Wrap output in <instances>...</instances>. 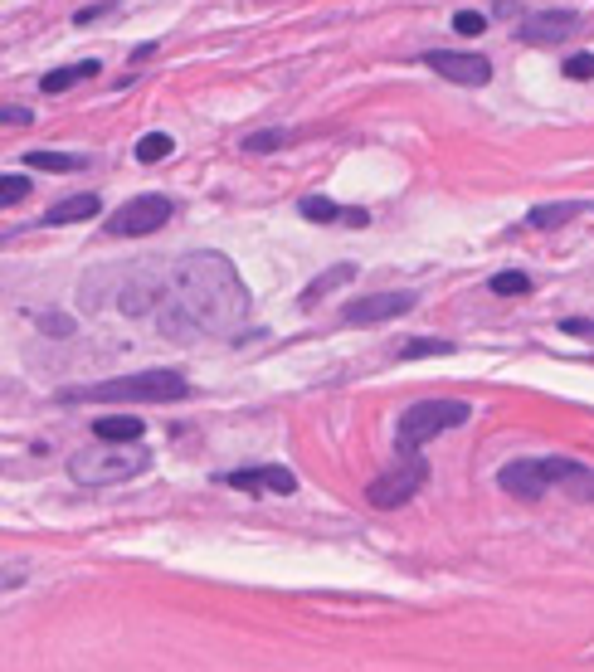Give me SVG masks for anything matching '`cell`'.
I'll return each mask as SVG.
<instances>
[{"instance_id":"cell-17","label":"cell","mask_w":594,"mask_h":672,"mask_svg":"<svg viewBox=\"0 0 594 672\" xmlns=\"http://www.w3.org/2000/svg\"><path fill=\"white\" fill-rule=\"evenodd\" d=\"M575 215H585L580 200H556V205H536V210L526 215V224H531V229H560V224H570Z\"/></svg>"},{"instance_id":"cell-28","label":"cell","mask_w":594,"mask_h":672,"mask_svg":"<svg viewBox=\"0 0 594 672\" xmlns=\"http://www.w3.org/2000/svg\"><path fill=\"white\" fill-rule=\"evenodd\" d=\"M565 78H575V83L594 78V54H570V59H565Z\"/></svg>"},{"instance_id":"cell-23","label":"cell","mask_w":594,"mask_h":672,"mask_svg":"<svg viewBox=\"0 0 594 672\" xmlns=\"http://www.w3.org/2000/svg\"><path fill=\"white\" fill-rule=\"evenodd\" d=\"M487 288H492L497 298H521V293H531V278H526V273H497Z\"/></svg>"},{"instance_id":"cell-11","label":"cell","mask_w":594,"mask_h":672,"mask_svg":"<svg viewBox=\"0 0 594 672\" xmlns=\"http://www.w3.org/2000/svg\"><path fill=\"white\" fill-rule=\"evenodd\" d=\"M224 483L239 487V492H249V497H259V492H278V497H288L297 487V478L288 468H239V473H224Z\"/></svg>"},{"instance_id":"cell-20","label":"cell","mask_w":594,"mask_h":672,"mask_svg":"<svg viewBox=\"0 0 594 672\" xmlns=\"http://www.w3.org/2000/svg\"><path fill=\"white\" fill-rule=\"evenodd\" d=\"M171 151H176V142H171L166 132H147V137L137 142V161H142V166H156V161H166Z\"/></svg>"},{"instance_id":"cell-16","label":"cell","mask_w":594,"mask_h":672,"mask_svg":"<svg viewBox=\"0 0 594 672\" xmlns=\"http://www.w3.org/2000/svg\"><path fill=\"white\" fill-rule=\"evenodd\" d=\"M356 278V263H336V268H327L322 278H312L307 288H302V307H312L317 298H327V293H336V288H346Z\"/></svg>"},{"instance_id":"cell-5","label":"cell","mask_w":594,"mask_h":672,"mask_svg":"<svg viewBox=\"0 0 594 672\" xmlns=\"http://www.w3.org/2000/svg\"><path fill=\"white\" fill-rule=\"evenodd\" d=\"M424 483H429V463H424L419 453H400V463H395L390 473H380V478L366 487V502L380 507V512H390V507H405Z\"/></svg>"},{"instance_id":"cell-9","label":"cell","mask_w":594,"mask_h":672,"mask_svg":"<svg viewBox=\"0 0 594 672\" xmlns=\"http://www.w3.org/2000/svg\"><path fill=\"white\" fill-rule=\"evenodd\" d=\"M497 487L512 492V497H521V502H541V497L551 492L546 458H517V463H507V468L497 473Z\"/></svg>"},{"instance_id":"cell-14","label":"cell","mask_w":594,"mask_h":672,"mask_svg":"<svg viewBox=\"0 0 594 672\" xmlns=\"http://www.w3.org/2000/svg\"><path fill=\"white\" fill-rule=\"evenodd\" d=\"M93 434H98L103 444H142L147 424H142L137 414H103V419L93 424Z\"/></svg>"},{"instance_id":"cell-21","label":"cell","mask_w":594,"mask_h":672,"mask_svg":"<svg viewBox=\"0 0 594 672\" xmlns=\"http://www.w3.org/2000/svg\"><path fill=\"white\" fill-rule=\"evenodd\" d=\"M453 341H439V336H414L400 346V361H419V356H448Z\"/></svg>"},{"instance_id":"cell-6","label":"cell","mask_w":594,"mask_h":672,"mask_svg":"<svg viewBox=\"0 0 594 672\" xmlns=\"http://www.w3.org/2000/svg\"><path fill=\"white\" fill-rule=\"evenodd\" d=\"M166 220H171V200L166 195H137V200H127L122 210L108 215V234H117V239H142V234L166 229Z\"/></svg>"},{"instance_id":"cell-13","label":"cell","mask_w":594,"mask_h":672,"mask_svg":"<svg viewBox=\"0 0 594 672\" xmlns=\"http://www.w3.org/2000/svg\"><path fill=\"white\" fill-rule=\"evenodd\" d=\"M161 293H166V283L156 273H132L127 288H122V298H117V307L127 317H147L151 307H161Z\"/></svg>"},{"instance_id":"cell-31","label":"cell","mask_w":594,"mask_h":672,"mask_svg":"<svg viewBox=\"0 0 594 672\" xmlns=\"http://www.w3.org/2000/svg\"><path fill=\"white\" fill-rule=\"evenodd\" d=\"M112 5H83V10H78L74 15V25H93V20H98V15H108Z\"/></svg>"},{"instance_id":"cell-18","label":"cell","mask_w":594,"mask_h":672,"mask_svg":"<svg viewBox=\"0 0 594 672\" xmlns=\"http://www.w3.org/2000/svg\"><path fill=\"white\" fill-rule=\"evenodd\" d=\"M98 74V59H83V64H64V69H54V74L39 78V88L54 98V93H64V88H74V83H83V78Z\"/></svg>"},{"instance_id":"cell-22","label":"cell","mask_w":594,"mask_h":672,"mask_svg":"<svg viewBox=\"0 0 594 672\" xmlns=\"http://www.w3.org/2000/svg\"><path fill=\"white\" fill-rule=\"evenodd\" d=\"M297 210H302V220H317V224L341 220V205H336V200H327V195H307Z\"/></svg>"},{"instance_id":"cell-8","label":"cell","mask_w":594,"mask_h":672,"mask_svg":"<svg viewBox=\"0 0 594 672\" xmlns=\"http://www.w3.org/2000/svg\"><path fill=\"white\" fill-rule=\"evenodd\" d=\"M409 307H414V293H371V298L351 302V307L341 312V322H346V327H375V322L405 317Z\"/></svg>"},{"instance_id":"cell-30","label":"cell","mask_w":594,"mask_h":672,"mask_svg":"<svg viewBox=\"0 0 594 672\" xmlns=\"http://www.w3.org/2000/svg\"><path fill=\"white\" fill-rule=\"evenodd\" d=\"M35 112L30 108H0V127H30Z\"/></svg>"},{"instance_id":"cell-26","label":"cell","mask_w":594,"mask_h":672,"mask_svg":"<svg viewBox=\"0 0 594 672\" xmlns=\"http://www.w3.org/2000/svg\"><path fill=\"white\" fill-rule=\"evenodd\" d=\"M453 30H458V35H483L487 15H478V10H458V15H453Z\"/></svg>"},{"instance_id":"cell-29","label":"cell","mask_w":594,"mask_h":672,"mask_svg":"<svg viewBox=\"0 0 594 672\" xmlns=\"http://www.w3.org/2000/svg\"><path fill=\"white\" fill-rule=\"evenodd\" d=\"M560 332H565V336H585V341H594V322H590V317H565V322H560Z\"/></svg>"},{"instance_id":"cell-27","label":"cell","mask_w":594,"mask_h":672,"mask_svg":"<svg viewBox=\"0 0 594 672\" xmlns=\"http://www.w3.org/2000/svg\"><path fill=\"white\" fill-rule=\"evenodd\" d=\"M293 137L288 132H259V137H244V151H273V147H288Z\"/></svg>"},{"instance_id":"cell-25","label":"cell","mask_w":594,"mask_h":672,"mask_svg":"<svg viewBox=\"0 0 594 672\" xmlns=\"http://www.w3.org/2000/svg\"><path fill=\"white\" fill-rule=\"evenodd\" d=\"M39 332L44 336H74V317H69V312H39Z\"/></svg>"},{"instance_id":"cell-4","label":"cell","mask_w":594,"mask_h":672,"mask_svg":"<svg viewBox=\"0 0 594 672\" xmlns=\"http://www.w3.org/2000/svg\"><path fill=\"white\" fill-rule=\"evenodd\" d=\"M468 405L463 400H419V405H409L400 414V453H419V448L429 444V439H439L448 429H458V424H468Z\"/></svg>"},{"instance_id":"cell-12","label":"cell","mask_w":594,"mask_h":672,"mask_svg":"<svg viewBox=\"0 0 594 672\" xmlns=\"http://www.w3.org/2000/svg\"><path fill=\"white\" fill-rule=\"evenodd\" d=\"M575 30H580V15H575V10H541V15H531V20L521 25V39L551 44V39H570Z\"/></svg>"},{"instance_id":"cell-7","label":"cell","mask_w":594,"mask_h":672,"mask_svg":"<svg viewBox=\"0 0 594 672\" xmlns=\"http://www.w3.org/2000/svg\"><path fill=\"white\" fill-rule=\"evenodd\" d=\"M424 64H429L439 78H448V83H463V88H483L487 78H492V64H487L483 54H453V49H434V54H424Z\"/></svg>"},{"instance_id":"cell-1","label":"cell","mask_w":594,"mask_h":672,"mask_svg":"<svg viewBox=\"0 0 594 672\" xmlns=\"http://www.w3.org/2000/svg\"><path fill=\"white\" fill-rule=\"evenodd\" d=\"M249 307H254V298H249L239 268L215 249H195L186 259H176V268H171L156 327L166 336H195V332L229 336L244 327Z\"/></svg>"},{"instance_id":"cell-10","label":"cell","mask_w":594,"mask_h":672,"mask_svg":"<svg viewBox=\"0 0 594 672\" xmlns=\"http://www.w3.org/2000/svg\"><path fill=\"white\" fill-rule=\"evenodd\" d=\"M546 478H551V487H560L565 497L594 507V468L575 463V458H546Z\"/></svg>"},{"instance_id":"cell-3","label":"cell","mask_w":594,"mask_h":672,"mask_svg":"<svg viewBox=\"0 0 594 672\" xmlns=\"http://www.w3.org/2000/svg\"><path fill=\"white\" fill-rule=\"evenodd\" d=\"M151 453L147 448H83V453H74L69 458V478L83 487H112V483H127V478H137V473H147Z\"/></svg>"},{"instance_id":"cell-15","label":"cell","mask_w":594,"mask_h":672,"mask_svg":"<svg viewBox=\"0 0 594 672\" xmlns=\"http://www.w3.org/2000/svg\"><path fill=\"white\" fill-rule=\"evenodd\" d=\"M98 210H103V200L83 190V195H69V200H59V205H49V210H44V224H74V220H93Z\"/></svg>"},{"instance_id":"cell-24","label":"cell","mask_w":594,"mask_h":672,"mask_svg":"<svg viewBox=\"0 0 594 672\" xmlns=\"http://www.w3.org/2000/svg\"><path fill=\"white\" fill-rule=\"evenodd\" d=\"M25 195H30V176H0V210L20 205Z\"/></svg>"},{"instance_id":"cell-19","label":"cell","mask_w":594,"mask_h":672,"mask_svg":"<svg viewBox=\"0 0 594 672\" xmlns=\"http://www.w3.org/2000/svg\"><path fill=\"white\" fill-rule=\"evenodd\" d=\"M25 166H35V171H83L88 156H69V151H25Z\"/></svg>"},{"instance_id":"cell-2","label":"cell","mask_w":594,"mask_h":672,"mask_svg":"<svg viewBox=\"0 0 594 672\" xmlns=\"http://www.w3.org/2000/svg\"><path fill=\"white\" fill-rule=\"evenodd\" d=\"M190 380L181 371H142V375H117L98 385H78L64 390V405H166V400H186Z\"/></svg>"}]
</instances>
